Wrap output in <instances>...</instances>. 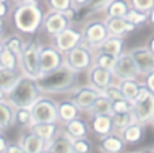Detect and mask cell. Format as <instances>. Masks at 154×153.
Segmentation results:
<instances>
[{"label":"cell","instance_id":"obj_33","mask_svg":"<svg viewBox=\"0 0 154 153\" xmlns=\"http://www.w3.org/2000/svg\"><path fill=\"white\" fill-rule=\"evenodd\" d=\"M15 123L20 127H24V129H30L32 125L31 108L29 107L15 108Z\"/></svg>","mask_w":154,"mask_h":153},{"label":"cell","instance_id":"obj_16","mask_svg":"<svg viewBox=\"0 0 154 153\" xmlns=\"http://www.w3.org/2000/svg\"><path fill=\"white\" fill-rule=\"evenodd\" d=\"M22 148L24 149L26 153H41L43 149H46V142L45 140L37 136L32 130H27L20 136V142Z\"/></svg>","mask_w":154,"mask_h":153},{"label":"cell","instance_id":"obj_58","mask_svg":"<svg viewBox=\"0 0 154 153\" xmlns=\"http://www.w3.org/2000/svg\"><path fill=\"white\" fill-rule=\"evenodd\" d=\"M0 2H7V0H0Z\"/></svg>","mask_w":154,"mask_h":153},{"label":"cell","instance_id":"obj_55","mask_svg":"<svg viewBox=\"0 0 154 153\" xmlns=\"http://www.w3.org/2000/svg\"><path fill=\"white\" fill-rule=\"evenodd\" d=\"M41 153H51V152H50V151H48V149H43V151L41 152Z\"/></svg>","mask_w":154,"mask_h":153},{"label":"cell","instance_id":"obj_4","mask_svg":"<svg viewBox=\"0 0 154 153\" xmlns=\"http://www.w3.org/2000/svg\"><path fill=\"white\" fill-rule=\"evenodd\" d=\"M39 52H41V45L35 39H30L27 42H24L22 53L19 56L23 73L32 79H38L41 76Z\"/></svg>","mask_w":154,"mask_h":153},{"label":"cell","instance_id":"obj_25","mask_svg":"<svg viewBox=\"0 0 154 153\" xmlns=\"http://www.w3.org/2000/svg\"><path fill=\"white\" fill-rule=\"evenodd\" d=\"M145 134V129H143V125L138 123V122H133L131 125H128L126 129L122 130V137L125 140L126 144H138L139 141L143 138Z\"/></svg>","mask_w":154,"mask_h":153},{"label":"cell","instance_id":"obj_26","mask_svg":"<svg viewBox=\"0 0 154 153\" xmlns=\"http://www.w3.org/2000/svg\"><path fill=\"white\" fill-rule=\"evenodd\" d=\"M15 123V107L7 100L0 102V130L10 129Z\"/></svg>","mask_w":154,"mask_h":153},{"label":"cell","instance_id":"obj_54","mask_svg":"<svg viewBox=\"0 0 154 153\" xmlns=\"http://www.w3.org/2000/svg\"><path fill=\"white\" fill-rule=\"evenodd\" d=\"M3 48H4V45H3V39H0V53H2Z\"/></svg>","mask_w":154,"mask_h":153},{"label":"cell","instance_id":"obj_32","mask_svg":"<svg viewBox=\"0 0 154 153\" xmlns=\"http://www.w3.org/2000/svg\"><path fill=\"white\" fill-rule=\"evenodd\" d=\"M112 125H114V129H118L122 132L123 129L131 125L133 122H135L133 111H128V113H114L112 114Z\"/></svg>","mask_w":154,"mask_h":153},{"label":"cell","instance_id":"obj_35","mask_svg":"<svg viewBox=\"0 0 154 153\" xmlns=\"http://www.w3.org/2000/svg\"><path fill=\"white\" fill-rule=\"evenodd\" d=\"M125 18L127 19L130 23H133V24H135L137 27H139L149 20V12H143V11H139V10H137V8L130 7V10L127 11Z\"/></svg>","mask_w":154,"mask_h":153},{"label":"cell","instance_id":"obj_47","mask_svg":"<svg viewBox=\"0 0 154 153\" xmlns=\"http://www.w3.org/2000/svg\"><path fill=\"white\" fill-rule=\"evenodd\" d=\"M89 3H91V0H73V5H75V8L87 7Z\"/></svg>","mask_w":154,"mask_h":153},{"label":"cell","instance_id":"obj_49","mask_svg":"<svg viewBox=\"0 0 154 153\" xmlns=\"http://www.w3.org/2000/svg\"><path fill=\"white\" fill-rule=\"evenodd\" d=\"M149 22L154 26V7L150 10V12H149Z\"/></svg>","mask_w":154,"mask_h":153},{"label":"cell","instance_id":"obj_37","mask_svg":"<svg viewBox=\"0 0 154 153\" xmlns=\"http://www.w3.org/2000/svg\"><path fill=\"white\" fill-rule=\"evenodd\" d=\"M48 5L51 11H60V12H68L70 10H75L73 0H46Z\"/></svg>","mask_w":154,"mask_h":153},{"label":"cell","instance_id":"obj_24","mask_svg":"<svg viewBox=\"0 0 154 153\" xmlns=\"http://www.w3.org/2000/svg\"><path fill=\"white\" fill-rule=\"evenodd\" d=\"M30 130L35 133L37 136H39L42 140H45L46 142L51 141L57 134H58V126L57 122H42V123H32Z\"/></svg>","mask_w":154,"mask_h":153},{"label":"cell","instance_id":"obj_45","mask_svg":"<svg viewBox=\"0 0 154 153\" xmlns=\"http://www.w3.org/2000/svg\"><path fill=\"white\" fill-rule=\"evenodd\" d=\"M8 10H10L8 2H0V19H4L8 15Z\"/></svg>","mask_w":154,"mask_h":153},{"label":"cell","instance_id":"obj_39","mask_svg":"<svg viewBox=\"0 0 154 153\" xmlns=\"http://www.w3.org/2000/svg\"><path fill=\"white\" fill-rule=\"evenodd\" d=\"M134 105L127 99H120L116 102H112V114L114 113H128L133 111Z\"/></svg>","mask_w":154,"mask_h":153},{"label":"cell","instance_id":"obj_27","mask_svg":"<svg viewBox=\"0 0 154 153\" xmlns=\"http://www.w3.org/2000/svg\"><path fill=\"white\" fill-rule=\"evenodd\" d=\"M79 111L80 108L70 99L62 100L58 103V121H61L62 123L72 121L79 117Z\"/></svg>","mask_w":154,"mask_h":153},{"label":"cell","instance_id":"obj_18","mask_svg":"<svg viewBox=\"0 0 154 153\" xmlns=\"http://www.w3.org/2000/svg\"><path fill=\"white\" fill-rule=\"evenodd\" d=\"M125 140L122 136H118L115 133H109V134L100 137V142H99V149L103 153H120L125 149Z\"/></svg>","mask_w":154,"mask_h":153},{"label":"cell","instance_id":"obj_9","mask_svg":"<svg viewBox=\"0 0 154 153\" xmlns=\"http://www.w3.org/2000/svg\"><path fill=\"white\" fill-rule=\"evenodd\" d=\"M65 64L64 53L58 50L56 46H41L39 52V70L41 75L50 73L61 68Z\"/></svg>","mask_w":154,"mask_h":153},{"label":"cell","instance_id":"obj_50","mask_svg":"<svg viewBox=\"0 0 154 153\" xmlns=\"http://www.w3.org/2000/svg\"><path fill=\"white\" fill-rule=\"evenodd\" d=\"M5 96H7V92L0 87V102H2V100H5Z\"/></svg>","mask_w":154,"mask_h":153},{"label":"cell","instance_id":"obj_46","mask_svg":"<svg viewBox=\"0 0 154 153\" xmlns=\"http://www.w3.org/2000/svg\"><path fill=\"white\" fill-rule=\"evenodd\" d=\"M8 144H10V142H8L5 134H4V133H2V130H0V153H4L5 152Z\"/></svg>","mask_w":154,"mask_h":153},{"label":"cell","instance_id":"obj_34","mask_svg":"<svg viewBox=\"0 0 154 153\" xmlns=\"http://www.w3.org/2000/svg\"><path fill=\"white\" fill-rule=\"evenodd\" d=\"M116 60L118 57L112 56V54L108 53H103V52H97V54L93 58V65H97V67L101 68H106L108 70H112L116 64Z\"/></svg>","mask_w":154,"mask_h":153},{"label":"cell","instance_id":"obj_12","mask_svg":"<svg viewBox=\"0 0 154 153\" xmlns=\"http://www.w3.org/2000/svg\"><path fill=\"white\" fill-rule=\"evenodd\" d=\"M112 73H114V77H116L119 81L128 80V79H137V76L139 75L131 54L125 53V52L118 57L116 64L112 69Z\"/></svg>","mask_w":154,"mask_h":153},{"label":"cell","instance_id":"obj_17","mask_svg":"<svg viewBox=\"0 0 154 153\" xmlns=\"http://www.w3.org/2000/svg\"><path fill=\"white\" fill-rule=\"evenodd\" d=\"M106 24L109 35H115V37H125L126 34L137 29L135 24L130 23L126 18H107Z\"/></svg>","mask_w":154,"mask_h":153},{"label":"cell","instance_id":"obj_13","mask_svg":"<svg viewBox=\"0 0 154 153\" xmlns=\"http://www.w3.org/2000/svg\"><path fill=\"white\" fill-rule=\"evenodd\" d=\"M139 75H147L154 70V53L147 46H138L130 52Z\"/></svg>","mask_w":154,"mask_h":153},{"label":"cell","instance_id":"obj_5","mask_svg":"<svg viewBox=\"0 0 154 153\" xmlns=\"http://www.w3.org/2000/svg\"><path fill=\"white\" fill-rule=\"evenodd\" d=\"M93 58L95 57L92 53V48L85 42H81L72 50L65 53V65L77 73L85 72L89 70V68L93 65Z\"/></svg>","mask_w":154,"mask_h":153},{"label":"cell","instance_id":"obj_57","mask_svg":"<svg viewBox=\"0 0 154 153\" xmlns=\"http://www.w3.org/2000/svg\"><path fill=\"white\" fill-rule=\"evenodd\" d=\"M131 153H142V152H131Z\"/></svg>","mask_w":154,"mask_h":153},{"label":"cell","instance_id":"obj_52","mask_svg":"<svg viewBox=\"0 0 154 153\" xmlns=\"http://www.w3.org/2000/svg\"><path fill=\"white\" fill-rule=\"evenodd\" d=\"M20 3H34V2H37V0H19Z\"/></svg>","mask_w":154,"mask_h":153},{"label":"cell","instance_id":"obj_30","mask_svg":"<svg viewBox=\"0 0 154 153\" xmlns=\"http://www.w3.org/2000/svg\"><path fill=\"white\" fill-rule=\"evenodd\" d=\"M19 77H20V75H19L18 70L7 69V68L0 67V87H2L5 92L12 89V87L16 84Z\"/></svg>","mask_w":154,"mask_h":153},{"label":"cell","instance_id":"obj_22","mask_svg":"<svg viewBox=\"0 0 154 153\" xmlns=\"http://www.w3.org/2000/svg\"><path fill=\"white\" fill-rule=\"evenodd\" d=\"M118 86H119L123 96L134 105V102L138 99L139 92H141L143 84H141L137 79H128V80H120Z\"/></svg>","mask_w":154,"mask_h":153},{"label":"cell","instance_id":"obj_11","mask_svg":"<svg viewBox=\"0 0 154 153\" xmlns=\"http://www.w3.org/2000/svg\"><path fill=\"white\" fill-rule=\"evenodd\" d=\"M82 42V31L75 29V27H66L64 31L57 34L54 37V46L58 49L61 53H68L76 48L77 45Z\"/></svg>","mask_w":154,"mask_h":153},{"label":"cell","instance_id":"obj_10","mask_svg":"<svg viewBox=\"0 0 154 153\" xmlns=\"http://www.w3.org/2000/svg\"><path fill=\"white\" fill-rule=\"evenodd\" d=\"M70 20H72V18H70L66 12L50 11L49 14H46V15L43 16L42 27L49 35L56 37L57 34L64 31L66 27H69Z\"/></svg>","mask_w":154,"mask_h":153},{"label":"cell","instance_id":"obj_41","mask_svg":"<svg viewBox=\"0 0 154 153\" xmlns=\"http://www.w3.org/2000/svg\"><path fill=\"white\" fill-rule=\"evenodd\" d=\"M130 5L143 12H150L154 7V0H130Z\"/></svg>","mask_w":154,"mask_h":153},{"label":"cell","instance_id":"obj_19","mask_svg":"<svg viewBox=\"0 0 154 153\" xmlns=\"http://www.w3.org/2000/svg\"><path fill=\"white\" fill-rule=\"evenodd\" d=\"M46 149L51 153H75L73 140L65 133H58L51 141H49Z\"/></svg>","mask_w":154,"mask_h":153},{"label":"cell","instance_id":"obj_42","mask_svg":"<svg viewBox=\"0 0 154 153\" xmlns=\"http://www.w3.org/2000/svg\"><path fill=\"white\" fill-rule=\"evenodd\" d=\"M112 0H91V3L87 5L89 12H99L101 10H106V7Z\"/></svg>","mask_w":154,"mask_h":153},{"label":"cell","instance_id":"obj_15","mask_svg":"<svg viewBox=\"0 0 154 153\" xmlns=\"http://www.w3.org/2000/svg\"><path fill=\"white\" fill-rule=\"evenodd\" d=\"M88 80H89V86L95 87L96 89L103 92L107 87L112 84L114 73H112V70H108L106 68L92 65L89 68V72H88Z\"/></svg>","mask_w":154,"mask_h":153},{"label":"cell","instance_id":"obj_29","mask_svg":"<svg viewBox=\"0 0 154 153\" xmlns=\"http://www.w3.org/2000/svg\"><path fill=\"white\" fill-rule=\"evenodd\" d=\"M89 111L92 113V115H99V114L112 115V102L101 92V94L96 98L95 102H93Z\"/></svg>","mask_w":154,"mask_h":153},{"label":"cell","instance_id":"obj_2","mask_svg":"<svg viewBox=\"0 0 154 153\" xmlns=\"http://www.w3.org/2000/svg\"><path fill=\"white\" fill-rule=\"evenodd\" d=\"M41 96H42V91L37 84V79L24 75L20 76L12 89L7 92L5 100L15 108H30Z\"/></svg>","mask_w":154,"mask_h":153},{"label":"cell","instance_id":"obj_7","mask_svg":"<svg viewBox=\"0 0 154 153\" xmlns=\"http://www.w3.org/2000/svg\"><path fill=\"white\" fill-rule=\"evenodd\" d=\"M30 108H31L32 123L58 121V103H56L50 98L41 96Z\"/></svg>","mask_w":154,"mask_h":153},{"label":"cell","instance_id":"obj_1","mask_svg":"<svg viewBox=\"0 0 154 153\" xmlns=\"http://www.w3.org/2000/svg\"><path fill=\"white\" fill-rule=\"evenodd\" d=\"M79 83V73L62 65L61 68L50 73L41 75L37 79V84L42 92L48 94H64L76 88Z\"/></svg>","mask_w":154,"mask_h":153},{"label":"cell","instance_id":"obj_56","mask_svg":"<svg viewBox=\"0 0 154 153\" xmlns=\"http://www.w3.org/2000/svg\"><path fill=\"white\" fill-rule=\"evenodd\" d=\"M152 123H153V126H154V118H153V121H152Z\"/></svg>","mask_w":154,"mask_h":153},{"label":"cell","instance_id":"obj_43","mask_svg":"<svg viewBox=\"0 0 154 153\" xmlns=\"http://www.w3.org/2000/svg\"><path fill=\"white\" fill-rule=\"evenodd\" d=\"M4 153H26V152H24V149L22 148L20 144L11 142V144H8V146H7V149H5Z\"/></svg>","mask_w":154,"mask_h":153},{"label":"cell","instance_id":"obj_20","mask_svg":"<svg viewBox=\"0 0 154 153\" xmlns=\"http://www.w3.org/2000/svg\"><path fill=\"white\" fill-rule=\"evenodd\" d=\"M64 133L70 137L72 140H76V138H82V137H87L88 132H89V127H88L87 122L81 118H75L69 122H65L64 123Z\"/></svg>","mask_w":154,"mask_h":153},{"label":"cell","instance_id":"obj_36","mask_svg":"<svg viewBox=\"0 0 154 153\" xmlns=\"http://www.w3.org/2000/svg\"><path fill=\"white\" fill-rule=\"evenodd\" d=\"M3 45H4L5 49L14 52V53L18 54V56H20L22 49H23V46H24V42L19 35H10V37H7L5 39H3Z\"/></svg>","mask_w":154,"mask_h":153},{"label":"cell","instance_id":"obj_14","mask_svg":"<svg viewBox=\"0 0 154 153\" xmlns=\"http://www.w3.org/2000/svg\"><path fill=\"white\" fill-rule=\"evenodd\" d=\"M101 92L99 89H96L95 87L92 86H85V87H80L77 88L75 92H73L72 100L73 103L80 108V110H84V111H89L91 107H92L93 102L96 100V98L100 95Z\"/></svg>","mask_w":154,"mask_h":153},{"label":"cell","instance_id":"obj_21","mask_svg":"<svg viewBox=\"0 0 154 153\" xmlns=\"http://www.w3.org/2000/svg\"><path fill=\"white\" fill-rule=\"evenodd\" d=\"M91 127L92 132L99 137H104V136L112 133L114 130V125H112V117L111 115H93L92 121H91Z\"/></svg>","mask_w":154,"mask_h":153},{"label":"cell","instance_id":"obj_31","mask_svg":"<svg viewBox=\"0 0 154 153\" xmlns=\"http://www.w3.org/2000/svg\"><path fill=\"white\" fill-rule=\"evenodd\" d=\"M19 65H20V60H19L18 54H15L14 52L3 48L2 53H0V67L7 68V69L18 70Z\"/></svg>","mask_w":154,"mask_h":153},{"label":"cell","instance_id":"obj_8","mask_svg":"<svg viewBox=\"0 0 154 153\" xmlns=\"http://www.w3.org/2000/svg\"><path fill=\"white\" fill-rule=\"evenodd\" d=\"M108 37L109 33L106 22L100 19L89 20L82 29V42H85L91 48L97 49Z\"/></svg>","mask_w":154,"mask_h":153},{"label":"cell","instance_id":"obj_53","mask_svg":"<svg viewBox=\"0 0 154 153\" xmlns=\"http://www.w3.org/2000/svg\"><path fill=\"white\" fill-rule=\"evenodd\" d=\"M142 153H154V149H146V151H142Z\"/></svg>","mask_w":154,"mask_h":153},{"label":"cell","instance_id":"obj_40","mask_svg":"<svg viewBox=\"0 0 154 153\" xmlns=\"http://www.w3.org/2000/svg\"><path fill=\"white\" fill-rule=\"evenodd\" d=\"M103 94L106 95L111 102H116V100H120V99H126V98L123 96L122 91H120L119 86H114V84H111V86L107 87V88L103 91Z\"/></svg>","mask_w":154,"mask_h":153},{"label":"cell","instance_id":"obj_38","mask_svg":"<svg viewBox=\"0 0 154 153\" xmlns=\"http://www.w3.org/2000/svg\"><path fill=\"white\" fill-rule=\"evenodd\" d=\"M73 149L75 153H91L92 152V142L87 137L73 140Z\"/></svg>","mask_w":154,"mask_h":153},{"label":"cell","instance_id":"obj_44","mask_svg":"<svg viewBox=\"0 0 154 153\" xmlns=\"http://www.w3.org/2000/svg\"><path fill=\"white\" fill-rule=\"evenodd\" d=\"M145 87L149 88L154 94V70L147 73V75H145Z\"/></svg>","mask_w":154,"mask_h":153},{"label":"cell","instance_id":"obj_6","mask_svg":"<svg viewBox=\"0 0 154 153\" xmlns=\"http://www.w3.org/2000/svg\"><path fill=\"white\" fill-rule=\"evenodd\" d=\"M133 114L135 122L141 125H147L154 118V94L149 88H146L143 84L138 99L134 102Z\"/></svg>","mask_w":154,"mask_h":153},{"label":"cell","instance_id":"obj_51","mask_svg":"<svg viewBox=\"0 0 154 153\" xmlns=\"http://www.w3.org/2000/svg\"><path fill=\"white\" fill-rule=\"evenodd\" d=\"M3 33H4V23H3V19H0V39H2Z\"/></svg>","mask_w":154,"mask_h":153},{"label":"cell","instance_id":"obj_23","mask_svg":"<svg viewBox=\"0 0 154 153\" xmlns=\"http://www.w3.org/2000/svg\"><path fill=\"white\" fill-rule=\"evenodd\" d=\"M125 49V41L123 37H115V35H109L103 43L97 48V52H103V53L112 54L115 57H119L123 53Z\"/></svg>","mask_w":154,"mask_h":153},{"label":"cell","instance_id":"obj_3","mask_svg":"<svg viewBox=\"0 0 154 153\" xmlns=\"http://www.w3.org/2000/svg\"><path fill=\"white\" fill-rule=\"evenodd\" d=\"M43 22V14L37 2L20 3L12 11V23L20 33L35 34Z\"/></svg>","mask_w":154,"mask_h":153},{"label":"cell","instance_id":"obj_48","mask_svg":"<svg viewBox=\"0 0 154 153\" xmlns=\"http://www.w3.org/2000/svg\"><path fill=\"white\" fill-rule=\"evenodd\" d=\"M146 46H147V48H149L150 50H152L153 53H154V34L149 38V41H147V45H146Z\"/></svg>","mask_w":154,"mask_h":153},{"label":"cell","instance_id":"obj_28","mask_svg":"<svg viewBox=\"0 0 154 153\" xmlns=\"http://www.w3.org/2000/svg\"><path fill=\"white\" fill-rule=\"evenodd\" d=\"M130 7L127 0H112L106 7L107 18H125Z\"/></svg>","mask_w":154,"mask_h":153}]
</instances>
